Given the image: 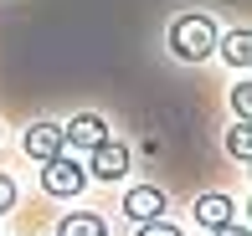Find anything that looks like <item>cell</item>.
Masks as SVG:
<instances>
[{"label":"cell","mask_w":252,"mask_h":236,"mask_svg":"<svg viewBox=\"0 0 252 236\" xmlns=\"http://www.w3.org/2000/svg\"><path fill=\"white\" fill-rule=\"evenodd\" d=\"M216 41H221V31H216L211 16H180L175 26H170V52H175L180 62H206L216 52Z\"/></svg>","instance_id":"obj_1"},{"label":"cell","mask_w":252,"mask_h":236,"mask_svg":"<svg viewBox=\"0 0 252 236\" xmlns=\"http://www.w3.org/2000/svg\"><path fill=\"white\" fill-rule=\"evenodd\" d=\"M62 144H67V149H83V154H93L98 144H108V123H103L98 113H77V118L62 129Z\"/></svg>","instance_id":"obj_2"},{"label":"cell","mask_w":252,"mask_h":236,"mask_svg":"<svg viewBox=\"0 0 252 236\" xmlns=\"http://www.w3.org/2000/svg\"><path fill=\"white\" fill-rule=\"evenodd\" d=\"M124 216L129 221H159L165 216V190H155V185H134L129 195H124Z\"/></svg>","instance_id":"obj_3"},{"label":"cell","mask_w":252,"mask_h":236,"mask_svg":"<svg viewBox=\"0 0 252 236\" xmlns=\"http://www.w3.org/2000/svg\"><path fill=\"white\" fill-rule=\"evenodd\" d=\"M232 221H237V200H232V195L211 190V195H201V200H196V226L221 231V226H232Z\"/></svg>","instance_id":"obj_4"},{"label":"cell","mask_w":252,"mask_h":236,"mask_svg":"<svg viewBox=\"0 0 252 236\" xmlns=\"http://www.w3.org/2000/svg\"><path fill=\"white\" fill-rule=\"evenodd\" d=\"M41 185H47L52 195H77V190H83V164L77 159H47L41 164Z\"/></svg>","instance_id":"obj_5"},{"label":"cell","mask_w":252,"mask_h":236,"mask_svg":"<svg viewBox=\"0 0 252 236\" xmlns=\"http://www.w3.org/2000/svg\"><path fill=\"white\" fill-rule=\"evenodd\" d=\"M62 149H67V144H62V129H57V123H31V129H26V154H31V159H41V164L62 159Z\"/></svg>","instance_id":"obj_6"},{"label":"cell","mask_w":252,"mask_h":236,"mask_svg":"<svg viewBox=\"0 0 252 236\" xmlns=\"http://www.w3.org/2000/svg\"><path fill=\"white\" fill-rule=\"evenodd\" d=\"M129 149H124V144H98V149H93V180H124V175H129Z\"/></svg>","instance_id":"obj_7"},{"label":"cell","mask_w":252,"mask_h":236,"mask_svg":"<svg viewBox=\"0 0 252 236\" xmlns=\"http://www.w3.org/2000/svg\"><path fill=\"white\" fill-rule=\"evenodd\" d=\"M221 57H226V67H252V31L247 26H237V31H226L221 41Z\"/></svg>","instance_id":"obj_8"},{"label":"cell","mask_w":252,"mask_h":236,"mask_svg":"<svg viewBox=\"0 0 252 236\" xmlns=\"http://www.w3.org/2000/svg\"><path fill=\"white\" fill-rule=\"evenodd\" d=\"M57 236H108V226H103V216H93V210H72V216H62Z\"/></svg>","instance_id":"obj_9"},{"label":"cell","mask_w":252,"mask_h":236,"mask_svg":"<svg viewBox=\"0 0 252 236\" xmlns=\"http://www.w3.org/2000/svg\"><path fill=\"white\" fill-rule=\"evenodd\" d=\"M226 154H232V159H252V123L247 118L226 129Z\"/></svg>","instance_id":"obj_10"},{"label":"cell","mask_w":252,"mask_h":236,"mask_svg":"<svg viewBox=\"0 0 252 236\" xmlns=\"http://www.w3.org/2000/svg\"><path fill=\"white\" fill-rule=\"evenodd\" d=\"M232 108L252 123V82H237V87H232Z\"/></svg>","instance_id":"obj_11"},{"label":"cell","mask_w":252,"mask_h":236,"mask_svg":"<svg viewBox=\"0 0 252 236\" xmlns=\"http://www.w3.org/2000/svg\"><path fill=\"white\" fill-rule=\"evenodd\" d=\"M139 236H186V231H180V226H170V221L159 216V221H144V226H139Z\"/></svg>","instance_id":"obj_12"},{"label":"cell","mask_w":252,"mask_h":236,"mask_svg":"<svg viewBox=\"0 0 252 236\" xmlns=\"http://www.w3.org/2000/svg\"><path fill=\"white\" fill-rule=\"evenodd\" d=\"M10 206H16V180H10V175H0V216H5Z\"/></svg>","instance_id":"obj_13"},{"label":"cell","mask_w":252,"mask_h":236,"mask_svg":"<svg viewBox=\"0 0 252 236\" xmlns=\"http://www.w3.org/2000/svg\"><path fill=\"white\" fill-rule=\"evenodd\" d=\"M211 236H252L247 226H237V221H232V226H221V231H211Z\"/></svg>","instance_id":"obj_14"},{"label":"cell","mask_w":252,"mask_h":236,"mask_svg":"<svg viewBox=\"0 0 252 236\" xmlns=\"http://www.w3.org/2000/svg\"><path fill=\"white\" fill-rule=\"evenodd\" d=\"M247 221H252V200H247Z\"/></svg>","instance_id":"obj_15"},{"label":"cell","mask_w":252,"mask_h":236,"mask_svg":"<svg viewBox=\"0 0 252 236\" xmlns=\"http://www.w3.org/2000/svg\"><path fill=\"white\" fill-rule=\"evenodd\" d=\"M247 170H252V159H247Z\"/></svg>","instance_id":"obj_16"}]
</instances>
